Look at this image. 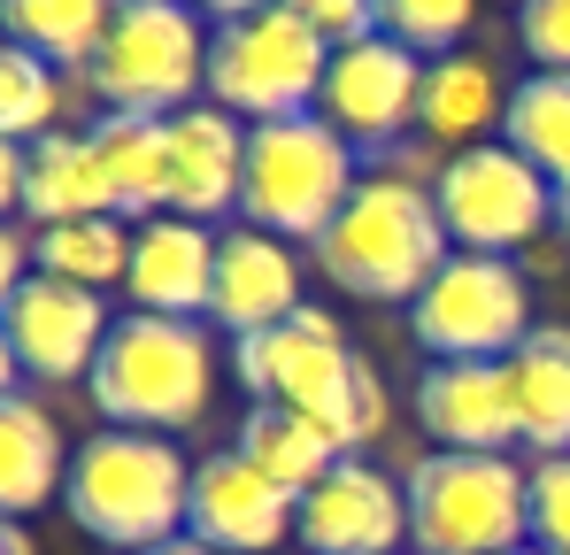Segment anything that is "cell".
Segmentation results:
<instances>
[{"label":"cell","instance_id":"obj_1","mask_svg":"<svg viewBox=\"0 0 570 555\" xmlns=\"http://www.w3.org/2000/svg\"><path fill=\"white\" fill-rule=\"evenodd\" d=\"M448 255L455 240L440 224V201L409 171H371L355 201L332 216V232L316 240V271L355 301H416Z\"/></svg>","mask_w":570,"mask_h":555},{"label":"cell","instance_id":"obj_35","mask_svg":"<svg viewBox=\"0 0 570 555\" xmlns=\"http://www.w3.org/2000/svg\"><path fill=\"white\" fill-rule=\"evenodd\" d=\"M200 8H216L224 23H239V16H263V8H285V0H200Z\"/></svg>","mask_w":570,"mask_h":555},{"label":"cell","instance_id":"obj_25","mask_svg":"<svg viewBox=\"0 0 570 555\" xmlns=\"http://www.w3.org/2000/svg\"><path fill=\"white\" fill-rule=\"evenodd\" d=\"M124 16V0H0V31L31 55H47L55 70L62 62H86L94 70L108 23Z\"/></svg>","mask_w":570,"mask_h":555},{"label":"cell","instance_id":"obj_15","mask_svg":"<svg viewBox=\"0 0 570 555\" xmlns=\"http://www.w3.org/2000/svg\"><path fill=\"white\" fill-rule=\"evenodd\" d=\"M239 185H247V124L224 116V108H186L163 124V201L170 216H224L239 208Z\"/></svg>","mask_w":570,"mask_h":555},{"label":"cell","instance_id":"obj_31","mask_svg":"<svg viewBox=\"0 0 570 555\" xmlns=\"http://www.w3.org/2000/svg\"><path fill=\"white\" fill-rule=\"evenodd\" d=\"M517 39L540 70H563L570 78V0H524L517 8Z\"/></svg>","mask_w":570,"mask_h":555},{"label":"cell","instance_id":"obj_10","mask_svg":"<svg viewBox=\"0 0 570 555\" xmlns=\"http://www.w3.org/2000/svg\"><path fill=\"white\" fill-rule=\"evenodd\" d=\"M355 348L340 332V317L324 309H293L285 324L255 332V340H232V370L255 401H278V409H301V417H324L332 393L355 378Z\"/></svg>","mask_w":570,"mask_h":555},{"label":"cell","instance_id":"obj_26","mask_svg":"<svg viewBox=\"0 0 570 555\" xmlns=\"http://www.w3.org/2000/svg\"><path fill=\"white\" fill-rule=\"evenodd\" d=\"M501 139H509L548 185H570V78L563 70H532V78L509 86Z\"/></svg>","mask_w":570,"mask_h":555},{"label":"cell","instance_id":"obj_32","mask_svg":"<svg viewBox=\"0 0 570 555\" xmlns=\"http://www.w3.org/2000/svg\"><path fill=\"white\" fill-rule=\"evenodd\" d=\"M324 47H355V39H379V0H285Z\"/></svg>","mask_w":570,"mask_h":555},{"label":"cell","instance_id":"obj_30","mask_svg":"<svg viewBox=\"0 0 570 555\" xmlns=\"http://www.w3.org/2000/svg\"><path fill=\"white\" fill-rule=\"evenodd\" d=\"M532 548L570 555V456L532 463Z\"/></svg>","mask_w":570,"mask_h":555},{"label":"cell","instance_id":"obj_2","mask_svg":"<svg viewBox=\"0 0 570 555\" xmlns=\"http://www.w3.org/2000/svg\"><path fill=\"white\" fill-rule=\"evenodd\" d=\"M70 525L100 541V548L147 555L186 541V509H193V463L163 440V432H94L70 456V486H62Z\"/></svg>","mask_w":570,"mask_h":555},{"label":"cell","instance_id":"obj_29","mask_svg":"<svg viewBox=\"0 0 570 555\" xmlns=\"http://www.w3.org/2000/svg\"><path fill=\"white\" fill-rule=\"evenodd\" d=\"M471 16H478V0H379V31L401 39L409 55H432V62L463 47Z\"/></svg>","mask_w":570,"mask_h":555},{"label":"cell","instance_id":"obj_38","mask_svg":"<svg viewBox=\"0 0 570 555\" xmlns=\"http://www.w3.org/2000/svg\"><path fill=\"white\" fill-rule=\"evenodd\" d=\"M147 555H216V548H200V541L186 533V541H170V548H147Z\"/></svg>","mask_w":570,"mask_h":555},{"label":"cell","instance_id":"obj_41","mask_svg":"<svg viewBox=\"0 0 570 555\" xmlns=\"http://www.w3.org/2000/svg\"><path fill=\"white\" fill-rule=\"evenodd\" d=\"M517 555H524V548H517Z\"/></svg>","mask_w":570,"mask_h":555},{"label":"cell","instance_id":"obj_11","mask_svg":"<svg viewBox=\"0 0 570 555\" xmlns=\"http://www.w3.org/2000/svg\"><path fill=\"white\" fill-rule=\"evenodd\" d=\"M416 100H424V62L401 47V39H355V47H332V70H324V100L316 116L355 139V147H393L409 124H416Z\"/></svg>","mask_w":570,"mask_h":555},{"label":"cell","instance_id":"obj_24","mask_svg":"<svg viewBox=\"0 0 570 555\" xmlns=\"http://www.w3.org/2000/svg\"><path fill=\"white\" fill-rule=\"evenodd\" d=\"M94 155H100V178H108V208L116 216H170L163 201V124L155 116H100L94 124Z\"/></svg>","mask_w":570,"mask_h":555},{"label":"cell","instance_id":"obj_34","mask_svg":"<svg viewBox=\"0 0 570 555\" xmlns=\"http://www.w3.org/2000/svg\"><path fill=\"white\" fill-rule=\"evenodd\" d=\"M23 178H31V147L0 139V224H8V208H23Z\"/></svg>","mask_w":570,"mask_h":555},{"label":"cell","instance_id":"obj_21","mask_svg":"<svg viewBox=\"0 0 570 555\" xmlns=\"http://www.w3.org/2000/svg\"><path fill=\"white\" fill-rule=\"evenodd\" d=\"M509 386H517V432L532 463L570 456V324H532V340L509 356Z\"/></svg>","mask_w":570,"mask_h":555},{"label":"cell","instance_id":"obj_17","mask_svg":"<svg viewBox=\"0 0 570 555\" xmlns=\"http://www.w3.org/2000/svg\"><path fill=\"white\" fill-rule=\"evenodd\" d=\"M293 309H308V301H301V263H293V247L271 240V232H255V224H232V232L216 240V301H208V317H216L232 340H255V332L285 324Z\"/></svg>","mask_w":570,"mask_h":555},{"label":"cell","instance_id":"obj_7","mask_svg":"<svg viewBox=\"0 0 570 555\" xmlns=\"http://www.w3.org/2000/svg\"><path fill=\"white\" fill-rule=\"evenodd\" d=\"M324 70H332V47L293 8H263V16L216 23V39H208V108H224L239 124L316 116Z\"/></svg>","mask_w":570,"mask_h":555},{"label":"cell","instance_id":"obj_6","mask_svg":"<svg viewBox=\"0 0 570 555\" xmlns=\"http://www.w3.org/2000/svg\"><path fill=\"white\" fill-rule=\"evenodd\" d=\"M208 39L193 0H124V16L108 23L94 55V93L108 116H186L193 93H208Z\"/></svg>","mask_w":570,"mask_h":555},{"label":"cell","instance_id":"obj_9","mask_svg":"<svg viewBox=\"0 0 570 555\" xmlns=\"http://www.w3.org/2000/svg\"><path fill=\"white\" fill-rule=\"evenodd\" d=\"M432 201H440V224L455 240V255H517L532 247L548 224H556V185L540 178L509 139H485L463 147L432 171Z\"/></svg>","mask_w":570,"mask_h":555},{"label":"cell","instance_id":"obj_8","mask_svg":"<svg viewBox=\"0 0 570 555\" xmlns=\"http://www.w3.org/2000/svg\"><path fill=\"white\" fill-rule=\"evenodd\" d=\"M409 340L432 363H509L532 340V285L501 255H448L409 301Z\"/></svg>","mask_w":570,"mask_h":555},{"label":"cell","instance_id":"obj_40","mask_svg":"<svg viewBox=\"0 0 570 555\" xmlns=\"http://www.w3.org/2000/svg\"><path fill=\"white\" fill-rule=\"evenodd\" d=\"M517 8H524V0H517Z\"/></svg>","mask_w":570,"mask_h":555},{"label":"cell","instance_id":"obj_5","mask_svg":"<svg viewBox=\"0 0 570 555\" xmlns=\"http://www.w3.org/2000/svg\"><path fill=\"white\" fill-rule=\"evenodd\" d=\"M409 541L416 555H517L532 541V470L509 456L409 463Z\"/></svg>","mask_w":570,"mask_h":555},{"label":"cell","instance_id":"obj_20","mask_svg":"<svg viewBox=\"0 0 570 555\" xmlns=\"http://www.w3.org/2000/svg\"><path fill=\"white\" fill-rule=\"evenodd\" d=\"M62 486H70L62 425H55L31 393H8V401H0V517L16 525V517L47 509Z\"/></svg>","mask_w":570,"mask_h":555},{"label":"cell","instance_id":"obj_39","mask_svg":"<svg viewBox=\"0 0 570 555\" xmlns=\"http://www.w3.org/2000/svg\"><path fill=\"white\" fill-rule=\"evenodd\" d=\"M556 224L570 232V185H556Z\"/></svg>","mask_w":570,"mask_h":555},{"label":"cell","instance_id":"obj_33","mask_svg":"<svg viewBox=\"0 0 570 555\" xmlns=\"http://www.w3.org/2000/svg\"><path fill=\"white\" fill-rule=\"evenodd\" d=\"M31 285V240H16L8 224H0V317H8V301Z\"/></svg>","mask_w":570,"mask_h":555},{"label":"cell","instance_id":"obj_27","mask_svg":"<svg viewBox=\"0 0 570 555\" xmlns=\"http://www.w3.org/2000/svg\"><path fill=\"white\" fill-rule=\"evenodd\" d=\"M31 271L70 278V285H86V293H108V285L131 278V232H124V216L39 224V240H31Z\"/></svg>","mask_w":570,"mask_h":555},{"label":"cell","instance_id":"obj_16","mask_svg":"<svg viewBox=\"0 0 570 555\" xmlns=\"http://www.w3.org/2000/svg\"><path fill=\"white\" fill-rule=\"evenodd\" d=\"M416 417L448 456H509L524 440L509 363H432L416 378Z\"/></svg>","mask_w":570,"mask_h":555},{"label":"cell","instance_id":"obj_18","mask_svg":"<svg viewBox=\"0 0 570 555\" xmlns=\"http://www.w3.org/2000/svg\"><path fill=\"white\" fill-rule=\"evenodd\" d=\"M124 293L139 301V317H186L200 324L216 301V232L193 216H155L131 232V278Z\"/></svg>","mask_w":570,"mask_h":555},{"label":"cell","instance_id":"obj_23","mask_svg":"<svg viewBox=\"0 0 570 555\" xmlns=\"http://www.w3.org/2000/svg\"><path fill=\"white\" fill-rule=\"evenodd\" d=\"M239 456L255 463L271 486H285L293 502L316 486V478H332L340 470V448L324 440V425L316 417H301V409H278V401H255V417L239 425Z\"/></svg>","mask_w":570,"mask_h":555},{"label":"cell","instance_id":"obj_19","mask_svg":"<svg viewBox=\"0 0 570 555\" xmlns=\"http://www.w3.org/2000/svg\"><path fill=\"white\" fill-rule=\"evenodd\" d=\"M501 116H509V86H501V70L485 55L455 47V55L424 62V100H416V132L424 139L463 155V147H485V132H501Z\"/></svg>","mask_w":570,"mask_h":555},{"label":"cell","instance_id":"obj_4","mask_svg":"<svg viewBox=\"0 0 570 555\" xmlns=\"http://www.w3.org/2000/svg\"><path fill=\"white\" fill-rule=\"evenodd\" d=\"M355 139H340L324 116H285V124H247V185L239 216L271 240H324L332 216L355 201Z\"/></svg>","mask_w":570,"mask_h":555},{"label":"cell","instance_id":"obj_37","mask_svg":"<svg viewBox=\"0 0 570 555\" xmlns=\"http://www.w3.org/2000/svg\"><path fill=\"white\" fill-rule=\"evenodd\" d=\"M0 555H31V541H23V525H8V517H0Z\"/></svg>","mask_w":570,"mask_h":555},{"label":"cell","instance_id":"obj_22","mask_svg":"<svg viewBox=\"0 0 570 555\" xmlns=\"http://www.w3.org/2000/svg\"><path fill=\"white\" fill-rule=\"evenodd\" d=\"M23 208H31L39 224L116 216V208H108V178H100V155H94V132H47V139L31 147Z\"/></svg>","mask_w":570,"mask_h":555},{"label":"cell","instance_id":"obj_36","mask_svg":"<svg viewBox=\"0 0 570 555\" xmlns=\"http://www.w3.org/2000/svg\"><path fill=\"white\" fill-rule=\"evenodd\" d=\"M16 378H23V363H16V348H8V332H0V401L16 393Z\"/></svg>","mask_w":570,"mask_h":555},{"label":"cell","instance_id":"obj_3","mask_svg":"<svg viewBox=\"0 0 570 555\" xmlns=\"http://www.w3.org/2000/svg\"><path fill=\"white\" fill-rule=\"evenodd\" d=\"M94 409L116 432H186L208 417V393H216V348L208 332L186 317H116L108 348L94 363Z\"/></svg>","mask_w":570,"mask_h":555},{"label":"cell","instance_id":"obj_12","mask_svg":"<svg viewBox=\"0 0 570 555\" xmlns=\"http://www.w3.org/2000/svg\"><path fill=\"white\" fill-rule=\"evenodd\" d=\"M0 332H8V348H16L23 378L70 386V378H94V363H100V348H108V332H116V324H108L100 293L70 285V278L31 271V285L8 301Z\"/></svg>","mask_w":570,"mask_h":555},{"label":"cell","instance_id":"obj_28","mask_svg":"<svg viewBox=\"0 0 570 555\" xmlns=\"http://www.w3.org/2000/svg\"><path fill=\"white\" fill-rule=\"evenodd\" d=\"M62 116V70L16 39H0V139L16 147H39Z\"/></svg>","mask_w":570,"mask_h":555},{"label":"cell","instance_id":"obj_14","mask_svg":"<svg viewBox=\"0 0 570 555\" xmlns=\"http://www.w3.org/2000/svg\"><path fill=\"white\" fill-rule=\"evenodd\" d=\"M293 517H301V502H293L285 486H271L239 448L193 463L186 533L200 541V548H216V555H271L285 533H293Z\"/></svg>","mask_w":570,"mask_h":555},{"label":"cell","instance_id":"obj_13","mask_svg":"<svg viewBox=\"0 0 570 555\" xmlns=\"http://www.w3.org/2000/svg\"><path fill=\"white\" fill-rule=\"evenodd\" d=\"M293 541L308 555H393L409 541V486H393L379 463L347 456L332 478L301 494Z\"/></svg>","mask_w":570,"mask_h":555}]
</instances>
